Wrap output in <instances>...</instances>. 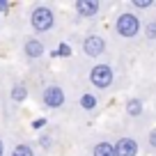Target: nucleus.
Wrapping results in <instances>:
<instances>
[{"mask_svg": "<svg viewBox=\"0 0 156 156\" xmlns=\"http://www.w3.org/2000/svg\"><path fill=\"white\" fill-rule=\"evenodd\" d=\"M28 21H30V28H32L34 34H46L51 30H55L58 25V14L51 5L46 2H34L30 7V14H28Z\"/></svg>", "mask_w": 156, "mask_h": 156, "instance_id": "nucleus-1", "label": "nucleus"}, {"mask_svg": "<svg viewBox=\"0 0 156 156\" xmlns=\"http://www.w3.org/2000/svg\"><path fill=\"white\" fill-rule=\"evenodd\" d=\"M112 28H115V34L119 39H136L138 34L142 32V19L136 14V12H131V9L119 12Z\"/></svg>", "mask_w": 156, "mask_h": 156, "instance_id": "nucleus-2", "label": "nucleus"}, {"mask_svg": "<svg viewBox=\"0 0 156 156\" xmlns=\"http://www.w3.org/2000/svg\"><path fill=\"white\" fill-rule=\"evenodd\" d=\"M87 80H90V85L97 87V90H110L112 83H115V69H112L110 64H106V62H97V64L90 67Z\"/></svg>", "mask_w": 156, "mask_h": 156, "instance_id": "nucleus-3", "label": "nucleus"}, {"mask_svg": "<svg viewBox=\"0 0 156 156\" xmlns=\"http://www.w3.org/2000/svg\"><path fill=\"white\" fill-rule=\"evenodd\" d=\"M80 51H83L85 58L97 60V58H101V55H106V51H108V41H106V37H103V34H99V32H90V34H85L83 41H80Z\"/></svg>", "mask_w": 156, "mask_h": 156, "instance_id": "nucleus-4", "label": "nucleus"}, {"mask_svg": "<svg viewBox=\"0 0 156 156\" xmlns=\"http://www.w3.org/2000/svg\"><path fill=\"white\" fill-rule=\"evenodd\" d=\"M41 103L51 110H58L67 103V92L60 83H48L41 87Z\"/></svg>", "mask_w": 156, "mask_h": 156, "instance_id": "nucleus-5", "label": "nucleus"}, {"mask_svg": "<svg viewBox=\"0 0 156 156\" xmlns=\"http://www.w3.org/2000/svg\"><path fill=\"white\" fill-rule=\"evenodd\" d=\"M112 147H115V156H138L140 151V145L133 136H119L112 142Z\"/></svg>", "mask_w": 156, "mask_h": 156, "instance_id": "nucleus-6", "label": "nucleus"}, {"mask_svg": "<svg viewBox=\"0 0 156 156\" xmlns=\"http://www.w3.org/2000/svg\"><path fill=\"white\" fill-rule=\"evenodd\" d=\"M23 55L28 60H41L46 55V41L44 39H39V37H28L23 41Z\"/></svg>", "mask_w": 156, "mask_h": 156, "instance_id": "nucleus-7", "label": "nucleus"}, {"mask_svg": "<svg viewBox=\"0 0 156 156\" xmlns=\"http://www.w3.org/2000/svg\"><path fill=\"white\" fill-rule=\"evenodd\" d=\"M73 9H76V14L80 16V19H97V16L101 14L103 5L99 0H76V2H73Z\"/></svg>", "mask_w": 156, "mask_h": 156, "instance_id": "nucleus-8", "label": "nucleus"}, {"mask_svg": "<svg viewBox=\"0 0 156 156\" xmlns=\"http://www.w3.org/2000/svg\"><path fill=\"white\" fill-rule=\"evenodd\" d=\"M124 110H126L129 117H142V112H145V103H142V99L131 97V99H126V103H124Z\"/></svg>", "mask_w": 156, "mask_h": 156, "instance_id": "nucleus-9", "label": "nucleus"}, {"mask_svg": "<svg viewBox=\"0 0 156 156\" xmlns=\"http://www.w3.org/2000/svg\"><path fill=\"white\" fill-rule=\"evenodd\" d=\"M92 156H115L112 140H97L92 145Z\"/></svg>", "mask_w": 156, "mask_h": 156, "instance_id": "nucleus-10", "label": "nucleus"}, {"mask_svg": "<svg viewBox=\"0 0 156 156\" xmlns=\"http://www.w3.org/2000/svg\"><path fill=\"white\" fill-rule=\"evenodd\" d=\"M9 97H12L14 103H23L25 99H28V85L21 83V80H16V83L12 85V90H9Z\"/></svg>", "mask_w": 156, "mask_h": 156, "instance_id": "nucleus-11", "label": "nucleus"}, {"mask_svg": "<svg viewBox=\"0 0 156 156\" xmlns=\"http://www.w3.org/2000/svg\"><path fill=\"white\" fill-rule=\"evenodd\" d=\"M9 156H34V147L30 142H19V145H14Z\"/></svg>", "mask_w": 156, "mask_h": 156, "instance_id": "nucleus-12", "label": "nucleus"}, {"mask_svg": "<svg viewBox=\"0 0 156 156\" xmlns=\"http://www.w3.org/2000/svg\"><path fill=\"white\" fill-rule=\"evenodd\" d=\"M142 34H145V41H156V19L147 21V23H142Z\"/></svg>", "mask_w": 156, "mask_h": 156, "instance_id": "nucleus-13", "label": "nucleus"}, {"mask_svg": "<svg viewBox=\"0 0 156 156\" xmlns=\"http://www.w3.org/2000/svg\"><path fill=\"white\" fill-rule=\"evenodd\" d=\"M80 108H83L85 112L94 110V108H97V97H94L92 92H85L83 97H80Z\"/></svg>", "mask_w": 156, "mask_h": 156, "instance_id": "nucleus-14", "label": "nucleus"}, {"mask_svg": "<svg viewBox=\"0 0 156 156\" xmlns=\"http://www.w3.org/2000/svg\"><path fill=\"white\" fill-rule=\"evenodd\" d=\"M151 7H156V0H133L131 2V12H136V9H151Z\"/></svg>", "mask_w": 156, "mask_h": 156, "instance_id": "nucleus-15", "label": "nucleus"}, {"mask_svg": "<svg viewBox=\"0 0 156 156\" xmlns=\"http://www.w3.org/2000/svg\"><path fill=\"white\" fill-rule=\"evenodd\" d=\"M147 149L156 154V126H151V131L147 133Z\"/></svg>", "mask_w": 156, "mask_h": 156, "instance_id": "nucleus-16", "label": "nucleus"}, {"mask_svg": "<svg viewBox=\"0 0 156 156\" xmlns=\"http://www.w3.org/2000/svg\"><path fill=\"white\" fill-rule=\"evenodd\" d=\"M9 7H12L9 0H0V16H5L7 12H9Z\"/></svg>", "mask_w": 156, "mask_h": 156, "instance_id": "nucleus-17", "label": "nucleus"}, {"mask_svg": "<svg viewBox=\"0 0 156 156\" xmlns=\"http://www.w3.org/2000/svg\"><path fill=\"white\" fill-rule=\"evenodd\" d=\"M0 156H5V140L0 138Z\"/></svg>", "mask_w": 156, "mask_h": 156, "instance_id": "nucleus-18", "label": "nucleus"}]
</instances>
